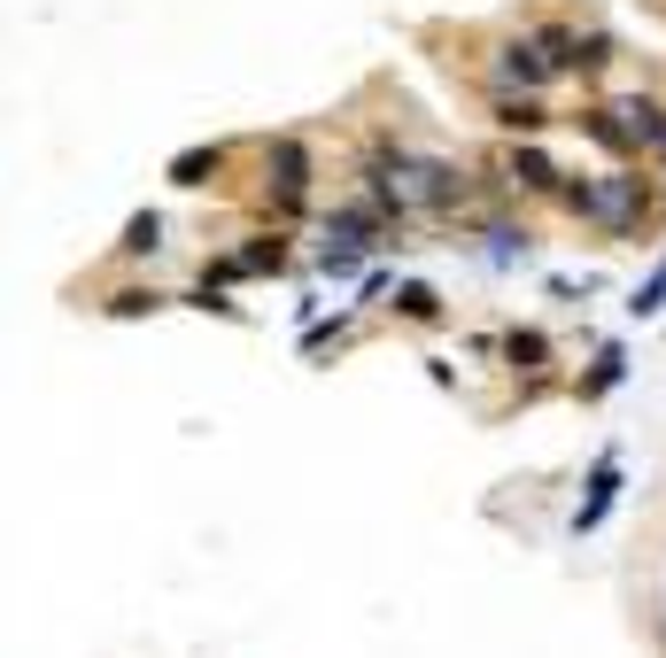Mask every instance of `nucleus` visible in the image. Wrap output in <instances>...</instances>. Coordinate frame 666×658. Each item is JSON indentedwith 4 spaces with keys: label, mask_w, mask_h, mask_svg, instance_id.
Listing matches in <instances>:
<instances>
[{
    "label": "nucleus",
    "mask_w": 666,
    "mask_h": 658,
    "mask_svg": "<svg viewBox=\"0 0 666 658\" xmlns=\"http://www.w3.org/2000/svg\"><path fill=\"white\" fill-rule=\"evenodd\" d=\"M566 202H574L581 217H597L605 233H636V225H644V178H628V170H613V178H597V186H566Z\"/></svg>",
    "instance_id": "obj_1"
},
{
    "label": "nucleus",
    "mask_w": 666,
    "mask_h": 658,
    "mask_svg": "<svg viewBox=\"0 0 666 658\" xmlns=\"http://www.w3.org/2000/svg\"><path fill=\"white\" fill-rule=\"evenodd\" d=\"M620 481H628V465H620V450H605V458H597V473H589V495H581V511H574V534H597V527L613 519V503H620Z\"/></svg>",
    "instance_id": "obj_2"
},
{
    "label": "nucleus",
    "mask_w": 666,
    "mask_h": 658,
    "mask_svg": "<svg viewBox=\"0 0 666 658\" xmlns=\"http://www.w3.org/2000/svg\"><path fill=\"white\" fill-rule=\"evenodd\" d=\"M264 164L280 170V194H303V186H311V156H303V140H272Z\"/></svg>",
    "instance_id": "obj_3"
},
{
    "label": "nucleus",
    "mask_w": 666,
    "mask_h": 658,
    "mask_svg": "<svg viewBox=\"0 0 666 658\" xmlns=\"http://www.w3.org/2000/svg\"><path fill=\"white\" fill-rule=\"evenodd\" d=\"M217 164H225V148H186V156L170 164V178H178V186H209Z\"/></svg>",
    "instance_id": "obj_4"
},
{
    "label": "nucleus",
    "mask_w": 666,
    "mask_h": 658,
    "mask_svg": "<svg viewBox=\"0 0 666 658\" xmlns=\"http://www.w3.org/2000/svg\"><path fill=\"white\" fill-rule=\"evenodd\" d=\"M117 248H125V256H156V248H164V217H156V209H140V217L125 225V240H117Z\"/></svg>",
    "instance_id": "obj_5"
},
{
    "label": "nucleus",
    "mask_w": 666,
    "mask_h": 658,
    "mask_svg": "<svg viewBox=\"0 0 666 658\" xmlns=\"http://www.w3.org/2000/svg\"><path fill=\"white\" fill-rule=\"evenodd\" d=\"M503 78H519V86H542V78H550V62H542L535 47H503Z\"/></svg>",
    "instance_id": "obj_6"
},
{
    "label": "nucleus",
    "mask_w": 666,
    "mask_h": 658,
    "mask_svg": "<svg viewBox=\"0 0 666 658\" xmlns=\"http://www.w3.org/2000/svg\"><path fill=\"white\" fill-rule=\"evenodd\" d=\"M628 311H636V318H659V311H666V264L636 287V295H628Z\"/></svg>",
    "instance_id": "obj_7"
},
{
    "label": "nucleus",
    "mask_w": 666,
    "mask_h": 658,
    "mask_svg": "<svg viewBox=\"0 0 666 658\" xmlns=\"http://www.w3.org/2000/svg\"><path fill=\"white\" fill-rule=\"evenodd\" d=\"M156 303H164V295H140V287H117V295H109V318H140V311H156Z\"/></svg>",
    "instance_id": "obj_8"
},
{
    "label": "nucleus",
    "mask_w": 666,
    "mask_h": 658,
    "mask_svg": "<svg viewBox=\"0 0 666 658\" xmlns=\"http://www.w3.org/2000/svg\"><path fill=\"white\" fill-rule=\"evenodd\" d=\"M403 318H442V303H434V287H403Z\"/></svg>",
    "instance_id": "obj_9"
},
{
    "label": "nucleus",
    "mask_w": 666,
    "mask_h": 658,
    "mask_svg": "<svg viewBox=\"0 0 666 658\" xmlns=\"http://www.w3.org/2000/svg\"><path fill=\"white\" fill-rule=\"evenodd\" d=\"M620 364H628V356H620V348H605V356H597V372H589V395H605V387L620 380Z\"/></svg>",
    "instance_id": "obj_10"
},
{
    "label": "nucleus",
    "mask_w": 666,
    "mask_h": 658,
    "mask_svg": "<svg viewBox=\"0 0 666 658\" xmlns=\"http://www.w3.org/2000/svg\"><path fill=\"white\" fill-rule=\"evenodd\" d=\"M503 125H511V132H535L542 109H535V101H503Z\"/></svg>",
    "instance_id": "obj_11"
},
{
    "label": "nucleus",
    "mask_w": 666,
    "mask_h": 658,
    "mask_svg": "<svg viewBox=\"0 0 666 658\" xmlns=\"http://www.w3.org/2000/svg\"><path fill=\"white\" fill-rule=\"evenodd\" d=\"M519 178H527V186H558V170L542 164V156H535V148H527V156H519Z\"/></svg>",
    "instance_id": "obj_12"
},
{
    "label": "nucleus",
    "mask_w": 666,
    "mask_h": 658,
    "mask_svg": "<svg viewBox=\"0 0 666 658\" xmlns=\"http://www.w3.org/2000/svg\"><path fill=\"white\" fill-rule=\"evenodd\" d=\"M659 156H666V140H659Z\"/></svg>",
    "instance_id": "obj_13"
}]
</instances>
